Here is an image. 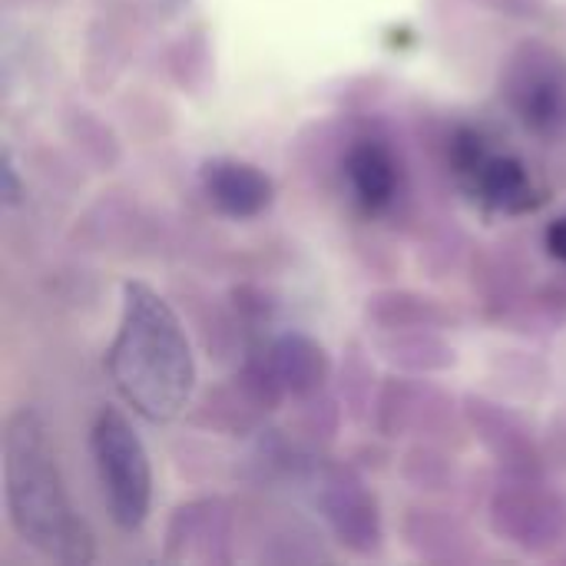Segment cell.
Instances as JSON below:
<instances>
[{
  "label": "cell",
  "mask_w": 566,
  "mask_h": 566,
  "mask_svg": "<svg viewBox=\"0 0 566 566\" xmlns=\"http://www.w3.org/2000/svg\"><path fill=\"white\" fill-rule=\"evenodd\" d=\"M365 318L378 332H401V328H444L451 325V312L421 292L411 289H385L375 292L365 305Z\"/></svg>",
  "instance_id": "obj_15"
},
{
  "label": "cell",
  "mask_w": 566,
  "mask_h": 566,
  "mask_svg": "<svg viewBox=\"0 0 566 566\" xmlns=\"http://www.w3.org/2000/svg\"><path fill=\"white\" fill-rule=\"evenodd\" d=\"M20 176H17V166H13V156L10 149H3V202L7 206H17L20 202Z\"/></svg>",
  "instance_id": "obj_20"
},
{
  "label": "cell",
  "mask_w": 566,
  "mask_h": 566,
  "mask_svg": "<svg viewBox=\"0 0 566 566\" xmlns=\"http://www.w3.org/2000/svg\"><path fill=\"white\" fill-rule=\"evenodd\" d=\"M501 93L524 126L566 133V56L541 40H524L501 73Z\"/></svg>",
  "instance_id": "obj_5"
},
{
  "label": "cell",
  "mask_w": 566,
  "mask_h": 566,
  "mask_svg": "<svg viewBox=\"0 0 566 566\" xmlns=\"http://www.w3.org/2000/svg\"><path fill=\"white\" fill-rule=\"evenodd\" d=\"M232 507L222 497H202L176 507L166 527L163 557L169 564H229Z\"/></svg>",
  "instance_id": "obj_8"
},
{
  "label": "cell",
  "mask_w": 566,
  "mask_h": 566,
  "mask_svg": "<svg viewBox=\"0 0 566 566\" xmlns=\"http://www.w3.org/2000/svg\"><path fill=\"white\" fill-rule=\"evenodd\" d=\"M3 504L17 537L56 564H93V531L73 507L56 468L50 431L33 408L3 421Z\"/></svg>",
  "instance_id": "obj_1"
},
{
  "label": "cell",
  "mask_w": 566,
  "mask_h": 566,
  "mask_svg": "<svg viewBox=\"0 0 566 566\" xmlns=\"http://www.w3.org/2000/svg\"><path fill=\"white\" fill-rule=\"evenodd\" d=\"M342 398H345V408L348 415L365 424L368 415L375 411V375H371V365L365 358V352L358 345H348V355L342 361Z\"/></svg>",
  "instance_id": "obj_17"
},
{
  "label": "cell",
  "mask_w": 566,
  "mask_h": 566,
  "mask_svg": "<svg viewBox=\"0 0 566 566\" xmlns=\"http://www.w3.org/2000/svg\"><path fill=\"white\" fill-rule=\"evenodd\" d=\"M345 176L355 189V199L368 212H385L398 199V163L395 153L378 139H361L348 149Z\"/></svg>",
  "instance_id": "obj_14"
},
{
  "label": "cell",
  "mask_w": 566,
  "mask_h": 566,
  "mask_svg": "<svg viewBox=\"0 0 566 566\" xmlns=\"http://www.w3.org/2000/svg\"><path fill=\"white\" fill-rule=\"evenodd\" d=\"M488 517L491 531L504 544L531 557H547L566 544V494L547 488L541 474H507V481H501V488L491 497Z\"/></svg>",
  "instance_id": "obj_4"
},
{
  "label": "cell",
  "mask_w": 566,
  "mask_h": 566,
  "mask_svg": "<svg viewBox=\"0 0 566 566\" xmlns=\"http://www.w3.org/2000/svg\"><path fill=\"white\" fill-rule=\"evenodd\" d=\"M468 186L494 209L507 212V216H524V212H534L544 196L537 192L527 166L514 156H494L488 153L481 159V166L471 172Z\"/></svg>",
  "instance_id": "obj_12"
},
{
  "label": "cell",
  "mask_w": 566,
  "mask_h": 566,
  "mask_svg": "<svg viewBox=\"0 0 566 566\" xmlns=\"http://www.w3.org/2000/svg\"><path fill=\"white\" fill-rule=\"evenodd\" d=\"M547 252L554 255V259H560L566 265V216L560 219H554L551 226H547Z\"/></svg>",
  "instance_id": "obj_21"
},
{
  "label": "cell",
  "mask_w": 566,
  "mask_h": 566,
  "mask_svg": "<svg viewBox=\"0 0 566 566\" xmlns=\"http://www.w3.org/2000/svg\"><path fill=\"white\" fill-rule=\"evenodd\" d=\"M106 371L119 398L153 424L182 415L196 388V358L169 302L146 282L123 285L116 338Z\"/></svg>",
  "instance_id": "obj_2"
},
{
  "label": "cell",
  "mask_w": 566,
  "mask_h": 566,
  "mask_svg": "<svg viewBox=\"0 0 566 566\" xmlns=\"http://www.w3.org/2000/svg\"><path fill=\"white\" fill-rule=\"evenodd\" d=\"M464 421L474 431V438L484 444V451L507 474L537 478L544 471V458H541V448L534 441V431L517 411H511V408H504L484 395H468L464 398Z\"/></svg>",
  "instance_id": "obj_9"
},
{
  "label": "cell",
  "mask_w": 566,
  "mask_h": 566,
  "mask_svg": "<svg viewBox=\"0 0 566 566\" xmlns=\"http://www.w3.org/2000/svg\"><path fill=\"white\" fill-rule=\"evenodd\" d=\"M401 537L408 551H415L424 560H468L474 551V537L458 517L424 504L408 507L401 521Z\"/></svg>",
  "instance_id": "obj_13"
},
{
  "label": "cell",
  "mask_w": 566,
  "mask_h": 566,
  "mask_svg": "<svg viewBox=\"0 0 566 566\" xmlns=\"http://www.w3.org/2000/svg\"><path fill=\"white\" fill-rule=\"evenodd\" d=\"M262 358L275 385L282 388V395H292V398H318L332 375V358L325 345L298 332L279 335Z\"/></svg>",
  "instance_id": "obj_11"
},
{
  "label": "cell",
  "mask_w": 566,
  "mask_h": 566,
  "mask_svg": "<svg viewBox=\"0 0 566 566\" xmlns=\"http://www.w3.org/2000/svg\"><path fill=\"white\" fill-rule=\"evenodd\" d=\"M318 511L335 541L355 557H378L385 547V524L378 497L348 464H335L322 474Z\"/></svg>",
  "instance_id": "obj_6"
},
{
  "label": "cell",
  "mask_w": 566,
  "mask_h": 566,
  "mask_svg": "<svg viewBox=\"0 0 566 566\" xmlns=\"http://www.w3.org/2000/svg\"><path fill=\"white\" fill-rule=\"evenodd\" d=\"M484 7H491L494 13H504V17H521V20H531V17H541L547 10L551 0H481Z\"/></svg>",
  "instance_id": "obj_19"
},
{
  "label": "cell",
  "mask_w": 566,
  "mask_h": 566,
  "mask_svg": "<svg viewBox=\"0 0 566 566\" xmlns=\"http://www.w3.org/2000/svg\"><path fill=\"white\" fill-rule=\"evenodd\" d=\"M454 424V401L418 378H385L375 401V428L385 438L418 434V438H444Z\"/></svg>",
  "instance_id": "obj_7"
},
{
  "label": "cell",
  "mask_w": 566,
  "mask_h": 566,
  "mask_svg": "<svg viewBox=\"0 0 566 566\" xmlns=\"http://www.w3.org/2000/svg\"><path fill=\"white\" fill-rule=\"evenodd\" d=\"M199 176L209 202L229 219H255L275 202V182L245 159H209Z\"/></svg>",
  "instance_id": "obj_10"
},
{
  "label": "cell",
  "mask_w": 566,
  "mask_h": 566,
  "mask_svg": "<svg viewBox=\"0 0 566 566\" xmlns=\"http://www.w3.org/2000/svg\"><path fill=\"white\" fill-rule=\"evenodd\" d=\"M401 478L415 491H448L454 484V461L431 444H418L405 454Z\"/></svg>",
  "instance_id": "obj_18"
},
{
  "label": "cell",
  "mask_w": 566,
  "mask_h": 566,
  "mask_svg": "<svg viewBox=\"0 0 566 566\" xmlns=\"http://www.w3.org/2000/svg\"><path fill=\"white\" fill-rule=\"evenodd\" d=\"M90 454L113 524L119 531H139L153 507V468L139 434L116 408H103L96 415Z\"/></svg>",
  "instance_id": "obj_3"
},
{
  "label": "cell",
  "mask_w": 566,
  "mask_h": 566,
  "mask_svg": "<svg viewBox=\"0 0 566 566\" xmlns=\"http://www.w3.org/2000/svg\"><path fill=\"white\" fill-rule=\"evenodd\" d=\"M378 352L385 361L401 368L405 375L424 371H448L458 365V352L438 335V328H401V332H378Z\"/></svg>",
  "instance_id": "obj_16"
}]
</instances>
